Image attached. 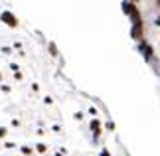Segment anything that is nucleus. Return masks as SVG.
<instances>
[{
	"label": "nucleus",
	"mask_w": 160,
	"mask_h": 156,
	"mask_svg": "<svg viewBox=\"0 0 160 156\" xmlns=\"http://www.w3.org/2000/svg\"><path fill=\"white\" fill-rule=\"evenodd\" d=\"M121 6H122V12H125L132 22L142 20V18H140V12H138V8H137V4H134V2H122Z\"/></svg>",
	"instance_id": "nucleus-1"
},
{
	"label": "nucleus",
	"mask_w": 160,
	"mask_h": 156,
	"mask_svg": "<svg viewBox=\"0 0 160 156\" xmlns=\"http://www.w3.org/2000/svg\"><path fill=\"white\" fill-rule=\"evenodd\" d=\"M131 38L134 42H144V24L142 20H138V22H132V28H131Z\"/></svg>",
	"instance_id": "nucleus-2"
},
{
	"label": "nucleus",
	"mask_w": 160,
	"mask_h": 156,
	"mask_svg": "<svg viewBox=\"0 0 160 156\" xmlns=\"http://www.w3.org/2000/svg\"><path fill=\"white\" fill-rule=\"evenodd\" d=\"M0 20H2L6 26H10V28H18V18L12 14L10 10H4L2 14H0Z\"/></svg>",
	"instance_id": "nucleus-3"
},
{
	"label": "nucleus",
	"mask_w": 160,
	"mask_h": 156,
	"mask_svg": "<svg viewBox=\"0 0 160 156\" xmlns=\"http://www.w3.org/2000/svg\"><path fill=\"white\" fill-rule=\"evenodd\" d=\"M138 49H140V53L144 55V59H146V61H150L152 58H154V49H152L146 42H140V43H138Z\"/></svg>",
	"instance_id": "nucleus-4"
},
{
	"label": "nucleus",
	"mask_w": 160,
	"mask_h": 156,
	"mask_svg": "<svg viewBox=\"0 0 160 156\" xmlns=\"http://www.w3.org/2000/svg\"><path fill=\"white\" fill-rule=\"evenodd\" d=\"M89 127H91V130H93V136L97 138V136L101 134V121H99V118H93Z\"/></svg>",
	"instance_id": "nucleus-5"
},
{
	"label": "nucleus",
	"mask_w": 160,
	"mask_h": 156,
	"mask_svg": "<svg viewBox=\"0 0 160 156\" xmlns=\"http://www.w3.org/2000/svg\"><path fill=\"white\" fill-rule=\"evenodd\" d=\"M48 49H50V53L53 55V58H58V48H55V43H53V42L48 43Z\"/></svg>",
	"instance_id": "nucleus-6"
},
{
	"label": "nucleus",
	"mask_w": 160,
	"mask_h": 156,
	"mask_svg": "<svg viewBox=\"0 0 160 156\" xmlns=\"http://www.w3.org/2000/svg\"><path fill=\"white\" fill-rule=\"evenodd\" d=\"M36 150H38V152H42V154H44V152L48 150V146H46V144H42V142H40V144H36Z\"/></svg>",
	"instance_id": "nucleus-7"
},
{
	"label": "nucleus",
	"mask_w": 160,
	"mask_h": 156,
	"mask_svg": "<svg viewBox=\"0 0 160 156\" xmlns=\"http://www.w3.org/2000/svg\"><path fill=\"white\" fill-rule=\"evenodd\" d=\"M20 150H22V154H26V156H28V154H32V148H30V146H22Z\"/></svg>",
	"instance_id": "nucleus-8"
},
{
	"label": "nucleus",
	"mask_w": 160,
	"mask_h": 156,
	"mask_svg": "<svg viewBox=\"0 0 160 156\" xmlns=\"http://www.w3.org/2000/svg\"><path fill=\"white\" fill-rule=\"evenodd\" d=\"M6 133H8V130H6V127H0V138H4Z\"/></svg>",
	"instance_id": "nucleus-9"
},
{
	"label": "nucleus",
	"mask_w": 160,
	"mask_h": 156,
	"mask_svg": "<svg viewBox=\"0 0 160 156\" xmlns=\"http://www.w3.org/2000/svg\"><path fill=\"white\" fill-rule=\"evenodd\" d=\"M99 156H111V152L107 150V148H101V154Z\"/></svg>",
	"instance_id": "nucleus-10"
},
{
	"label": "nucleus",
	"mask_w": 160,
	"mask_h": 156,
	"mask_svg": "<svg viewBox=\"0 0 160 156\" xmlns=\"http://www.w3.org/2000/svg\"><path fill=\"white\" fill-rule=\"evenodd\" d=\"M44 103H46V105H52L53 101H52V97H46V99H44Z\"/></svg>",
	"instance_id": "nucleus-11"
},
{
	"label": "nucleus",
	"mask_w": 160,
	"mask_h": 156,
	"mask_svg": "<svg viewBox=\"0 0 160 156\" xmlns=\"http://www.w3.org/2000/svg\"><path fill=\"white\" fill-rule=\"evenodd\" d=\"M154 24H156V26L160 28V16H158V18H156V20H154Z\"/></svg>",
	"instance_id": "nucleus-12"
},
{
	"label": "nucleus",
	"mask_w": 160,
	"mask_h": 156,
	"mask_svg": "<svg viewBox=\"0 0 160 156\" xmlns=\"http://www.w3.org/2000/svg\"><path fill=\"white\" fill-rule=\"evenodd\" d=\"M156 6H158V8H160V0H158V2H156Z\"/></svg>",
	"instance_id": "nucleus-13"
},
{
	"label": "nucleus",
	"mask_w": 160,
	"mask_h": 156,
	"mask_svg": "<svg viewBox=\"0 0 160 156\" xmlns=\"http://www.w3.org/2000/svg\"><path fill=\"white\" fill-rule=\"evenodd\" d=\"M0 79H2V75H0Z\"/></svg>",
	"instance_id": "nucleus-14"
}]
</instances>
